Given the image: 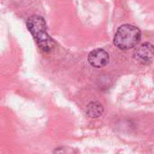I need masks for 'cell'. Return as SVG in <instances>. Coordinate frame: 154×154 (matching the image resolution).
I'll return each mask as SVG.
<instances>
[{
	"instance_id": "1",
	"label": "cell",
	"mask_w": 154,
	"mask_h": 154,
	"mask_svg": "<svg viewBox=\"0 0 154 154\" xmlns=\"http://www.w3.org/2000/svg\"><path fill=\"white\" fill-rule=\"evenodd\" d=\"M26 25L42 51L49 53L54 49L56 44L48 34L47 25L42 16L36 15L30 16L26 22Z\"/></svg>"
},
{
	"instance_id": "2",
	"label": "cell",
	"mask_w": 154,
	"mask_h": 154,
	"mask_svg": "<svg viewBox=\"0 0 154 154\" xmlns=\"http://www.w3.org/2000/svg\"><path fill=\"white\" fill-rule=\"evenodd\" d=\"M142 37L140 29L133 25L125 24L118 27L114 36L115 45L121 50H130L137 45Z\"/></svg>"
},
{
	"instance_id": "3",
	"label": "cell",
	"mask_w": 154,
	"mask_h": 154,
	"mask_svg": "<svg viewBox=\"0 0 154 154\" xmlns=\"http://www.w3.org/2000/svg\"><path fill=\"white\" fill-rule=\"evenodd\" d=\"M134 58L140 64H149L154 61V45L150 43H144L135 49Z\"/></svg>"
},
{
	"instance_id": "4",
	"label": "cell",
	"mask_w": 154,
	"mask_h": 154,
	"mask_svg": "<svg viewBox=\"0 0 154 154\" xmlns=\"http://www.w3.org/2000/svg\"><path fill=\"white\" fill-rule=\"evenodd\" d=\"M88 60L91 66L95 68H102L109 63V54L106 50L97 48L89 53Z\"/></svg>"
},
{
	"instance_id": "5",
	"label": "cell",
	"mask_w": 154,
	"mask_h": 154,
	"mask_svg": "<svg viewBox=\"0 0 154 154\" xmlns=\"http://www.w3.org/2000/svg\"><path fill=\"white\" fill-rule=\"evenodd\" d=\"M104 113L103 105L98 102H91L88 104L86 109L87 115L91 119H97L101 117Z\"/></svg>"
}]
</instances>
